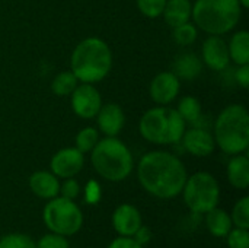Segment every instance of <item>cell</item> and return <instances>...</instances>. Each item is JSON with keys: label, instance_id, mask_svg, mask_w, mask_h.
I'll return each instance as SVG.
<instances>
[{"label": "cell", "instance_id": "1", "mask_svg": "<svg viewBox=\"0 0 249 248\" xmlns=\"http://www.w3.org/2000/svg\"><path fill=\"white\" fill-rule=\"evenodd\" d=\"M137 177L149 194L168 200L181 194L188 175L179 158L165 151H153L142 156Z\"/></svg>", "mask_w": 249, "mask_h": 248}, {"label": "cell", "instance_id": "2", "mask_svg": "<svg viewBox=\"0 0 249 248\" xmlns=\"http://www.w3.org/2000/svg\"><path fill=\"white\" fill-rule=\"evenodd\" d=\"M71 73L82 83H96L108 76L112 67V53L108 44L96 37L80 41L71 53Z\"/></svg>", "mask_w": 249, "mask_h": 248}, {"label": "cell", "instance_id": "3", "mask_svg": "<svg viewBox=\"0 0 249 248\" xmlns=\"http://www.w3.org/2000/svg\"><path fill=\"white\" fill-rule=\"evenodd\" d=\"M214 142L228 155L244 153L249 146V114L241 104L228 105L216 118Z\"/></svg>", "mask_w": 249, "mask_h": 248}, {"label": "cell", "instance_id": "4", "mask_svg": "<svg viewBox=\"0 0 249 248\" xmlns=\"http://www.w3.org/2000/svg\"><path fill=\"white\" fill-rule=\"evenodd\" d=\"M90 152V162L104 180L118 183L125 180L133 171V155L117 137L107 136L105 139L98 140Z\"/></svg>", "mask_w": 249, "mask_h": 248}, {"label": "cell", "instance_id": "5", "mask_svg": "<svg viewBox=\"0 0 249 248\" xmlns=\"http://www.w3.org/2000/svg\"><path fill=\"white\" fill-rule=\"evenodd\" d=\"M242 7L238 0H197L191 16L194 23L210 35L232 31L241 19Z\"/></svg>", "mask_w": 249, "mask_h": 248}, {"label": "cell", "instance_id": "6", "mask_svg": "<svg viewBox=\"0 0 249 248\" xmlns=\"http://www.w3.org/2000/svg\"><path fill=\"white\" fill-rule=\"evenodd\" d=\"M185 121L175 108L156 107L143 114L139 123L142 137L155 145H174L181 142Z\"/></svg>", "mask_w": 249, "mask_h": 248}, {"label": "cell", "instance_id": "7", "mask_svg": "<svg viewBox=\"0 0 249 248\" xmlns=\"http://www.w3.org/2000/svg\"><path fill=\"white\" fill-rule=\"evenodd\" d=\"M181 193L187 208L197 215H206L209 210L217 208L220 200L219 183L210 172L206 171L187 177Z\"/></svg>", "mask_w": 249, "mask_h": 248}, {"label": "cell", "instance_id": "8", "mask_svg": "<svg viewBox=\"0 0 249 248\" xmlns=\"http://www.w3.org/2000/svg\"><path fill=\"white\" fill-rule=\"evenodd\" d=\"M45 227L55 234L70 237L80 231L83 225V213L74 200L57 196L50 199L42 212Z\"/></svg>", "mask_w": 249, "mask_h": 248}, {"label": "cell", "instance_id": "9", "mask_svg": "<svg viewBox=\"0 0 249 248\" xmlns=\"http://www.w3.org/2000/svg\"><path fill=\"white\" fill-rule=\"evenodd\" d=\"M70 95H71V108L76 115L85 120L96 117L102 105V99L99 91L92 83L77 85Z\"/></svg>", "mask_w": 249, "mask_h": 248}, {"label": "cell", "instance_id": "10", "mask_svg": "<svg viewBox=\"0 0 249 248\" xmlns=\"http://www.w3.org/2000/svg\"><path fill=\"white\" fill-rule=\"evenodd\" d=\"M85 165V153L76 148H64L54 153L50 162L51 172L60 178H73Z\"/></svg>", "mask_w": 249, "mask_h": 248}, {"label": "cell", "instance_id": "11", "mask_svg": "<svg viewBox=\"0 0 249 248\" xmlns=\"http://www.w3.org/2000/svg\"><path fill=\"white\" fill-rule=\"evenodd\" d=\"M179 79L172 72H162L156 75L150 82V98L159 105L171 104L179 94Z\"/></svg>", "mask_w": 249, "mask_h": 248}, {"label": "cell", "instance_id": "12", "mask_svg": "<svg viewBox=\"0 0 249 248\" xmlns=\"http://www.w3.org/2000/svg\"><path fill=\"white\" fill-rule=\"evenodd\" d=\"M203 61L216 72H222L229 66V48L220 35L209 37L203 44Z\"/></svg>", "mask_w": 249, "mask_h": 248}, {"label": "cell", "instance_id": "13", "mask_svg": "<svg viewBox=\"0 0 249 248\" xmlns=\"http://www.w3.org/2000/svg\"><path fill=\"white\" fill-rule=\"evenodd\" d=\"M143 225L139 209L130 203L120 205L112 213V227L120 237H133Z\"/></svg>", "mask_w": 249, "mask_h": 248}, {"label": "cell", "instance_id": "14", "mask_svg": "<svg viewBox=\"0 0 249 248\" xmlns=\"http://www.w3.org/2000/svg\"><path fill=\"white\" fill-rule=\"evenodd\" d=\"M181 140L187 152L200 158L212 155L216 146L213 134L209 130L200 127H193L190 130H185Z\"/></svg>", "mask_w": 249, "mask_h": 248}, {"label": "cell", "instance_id": "15", "mask_svg": "<svg viewBox=\"0 0 249 248\" xmlns=\"http://www.w3.org/2000/svg\"><path fill=\"white\" fill-rule=\"evenodd\" d=\"M96 121L99 130L109 137H117V134L123 130L124 123H125V115L124 111L118 104L109 102L105 105H101L98 114H96Z\"/></svg>", "mask_w": 249, "mask_h": 248}, {"label": "cell", "instance_id": "16", "mask_svg": "<svg viewBox=\"0 0 249 248\" xmlns=\"http://www.w3.org/2000/svg\"><path fill=\"white\" fill-rule=\"evenodd\" d=\"M29 189L39 199H54L60 193V181L50 171H36L29 177Z\"/></svg>", "mask_w": 249, "mask_h": 248}, {"label": "cell", "instance_id": "17", "mask_svg": "<svg viewBox=\"0 0 249 248\" xmlns=\"http://www.w3.org/2000/svg\"><path fill=\"white\" fill-rule=\"evenodd\" d=\"M201 69H203V63L198 58V56H196L194 53H182L177 56L172 64V70H174L172 73L178 79H184V80H194L196 77L200 76Z\"/></svg>", "mask_w": 249, "mask_h": 248}, {"label": "cell", "instance_id": "18", "mask_svg": "<svg viewBox=\"0 0 249 248\" xmlns=\"http://www.w3.org/2000/svg\"><path fill=\"white\" fill-rule=\"evenodd\" d=\"M191 10L193 6L190 0H166L162 16L169 26L175 28L178 25L190 22Z\"/></svg>", "mask_w": 249, "mask_h": 248}, {"label": "cell", "instance_id": "19", "mask_svg": "<svg viewBox=\"0 0 249 248\" xmlns=\"http://www.w3.org/2000/svg\"><path fill=\"white\" fill-rule=\"evenodd\" d=\"M228 180L238 190L249 187V159L245 155H233L228 164Z\"/></svg>", "mask_w": 249, "mask_h": 248}, {"label": "cell", "instance_id": "20", "mask_svg": "<svg viewBox=\"0 0 249 248\" xmlns=\"http://www.w3.org/2000/svg\"><path fill=\"white\" fill-rule=\"evenodd\" d=\"M206 227L209 232L216 238H225L232 229L233 224L231 215L219 208H214L206 213Z\"/></svg>", "mask_w": 249, "mask_h": 248}, {"label": "cell", "instance_id": "21", "mask_svg": "<svg viewBox=\"0 0 249 248\" xmlns=\"http://www.w3.org/2000/svg\"><path fill=\"white\" fill-rule=\"evenodd\" d=\"M229 57L238 66L249 64V34L248 31H238L228 44Z\"/></svg>", "mask_w": 249, "mask_h": 248}, {"label": "cell", "instance_id": "22", "mask_svg": "<svg viewBox=\"0 0 249 248\" xmlns=\"http://www.w3.org/2000/svg\"><path fill=\"white\" fill-rule=\"evenodd\" d=\"M77 85H79V80L71 73V70L61 72V73H58L53 79V82H51V91L57 96H67V95H70L76 89Z\"/></svg>", "mask_w": 249, "mask_h": 248}, {"label": "cell", "instance_id": "23", "mask_svg": "<svg viewBox=\"0 0 249 248\" xmlns=\"http://www.w3.org/2000/svg\"><path fill=\"white\" fill-rule=\"evenodd\" d=\"M177 111L185 123H196L201 117V104L197 98L188 95L179 99Z\"/></svg>", "mask_w": 249, "mask_h": 248}, {"label": "cell", "instance_id": "24", "mask_svg": "<svg viewBox=\"0 0 249 248\" xmlns=\"http://www.w3.org/2000/svg\"><path fill=\"white\" fill-rule=\"evenodd\" d=\"M232 224L236 228H242V229H249V197L245 196L241 200L236 202V205L233 206L232 215H231Z\"/></svg>", "mask_w": 249, "mask_h": 248}, {"label": "cell", "instance_id": "25", "mask_svg": "<svg viewBox=\"0 0 249 248\" xmlns=\"http://www.w3.org/2000/svg\"><path fill=\"white\" fill-rule=\"evenodd\" d=\"M98 140V130H95L93 127H85L76 136V149H79L82 153H88L96 146Z\"/></svg>", "mask_w": 249, "mask_h": 248}, {"label": "cell", "instance_id": "26", "mask_svg": "<svg viewBox=\"0 0 249 248\" xmlns=\"http://www.w3.org/2000/svg\"><path fill=\"white\" fill-rule=\"evenodd\" d=\"M197 37H198V31L196 25H193L191 22H185L174 28V41L178 45H182V47L190 45L197 39Z\"/></svg>", "mask_w": 249, "mask_h": 248}, {"label": "cell", "instance_id": "27", "mask_svg": "<svg viewBox=\"0 0 249 248\" xmlns=\"http://www.w3.org/2000/svg\"><path fill=\"white\" fill-rule=\"evenodd\" d=\"M0 248H36L35 241L25 234H7L0 238Z\"/></svg>", "mask_w": 249, "mask_h": 248}, {"label": "cell", "instance_id": "28", "mask_svg": "<svg viewBox=\"0 0 249 248\" xmlns=\"http://www.w3.org/2000/svg\"><path fill=\"white\" fill-rule=\"evenodd\" d=\"M136 1L140 13L150 19L162 16L163 7L166 4V0H136Z\"/></svg>", "mask_w": 249, "mask_h": 248}, {"label": "cell", "instance_id": "29", "mask_svg": "<svg viewBox=\"0 0 249 248\" xmlns=\"http://www.w3.org/2000/svg\"><path fill=\"white\" fill-rule=\"evenodd\" d=\"M229 248H249V231L242 228H232L225 237Z\"/></svg>", "mask_w": 249, "mask_h": 248}, {"label": "cell", "instance_id": "30", "mask_svg": "<svg viewBox=\"0 0 249 248\" xmlns=\"http://www.w3.org/2000/svg\"><path fill=\"white\" fill-rule=\"evenodd\" d=\"M36 248H70V244L67 241V237L50 232L39 238L38 243H35Z\"/></svg>", "mask_w": 249, "mask_h": 248}, {"label": "cell", "instance_id": "31", "mask_svg": "<svg viewBox=\"0 0 249 248\" xmlns=\"http://www.w3.org/2000/svg\"><path fill=\"white\" fill-rule=\"evenodd\" d=\"M61 197H66V199H70V200H74L79 194H80V186L79 183L73 178H64L63 184H60V193Z\"/></svg>", "mask_w": 249, "mask_h": 248}, {"label": "cell", "instance_id": "32", "mask_svg": "<svg viewBox=\"0 0 249 248\" xmlns=\"http://www.w3.org/2000/svg\"><path fill=\"white\" fill-rule=\"evenodd\" d=\"M101 197H102V190H101L99 183L95 180H90L85 187V202L88 205H96L99 203Z\"/></svg>", "mask_w": 249, "mask_h": 248}, {"label": "cell", "instance_id": "33", "mask_svg": "<svg viewBox=\"0 0 249 248\" xmlns=\"http://www.w3.org/2000/svg\"><path fill=\"white\" fill-rule=\"evenodd\" d=\"M108 248H143V246H140L133 237H120L115 238Z\"/></svg>", "mask_w": 249, "mask_h": 248}, {"label": "cell", "instance_id": "34", "mask_svg": "<svg viewBox=\"0 0 249 248\" xmlns=\"http://www.w3.org/2000/svg\"><path fill=\"white\" fill-rule=\"evenodd\" d=\"M133 238H134L140 246L144 247V246L152 240V232H150V229H149L147 227L142 225V227L136 231V234L133 235Z\"/></svg>", "mask_w": 249, "mask_h": 248}, {"label": "cell", "instance_id": "35", "mask_svg": "<svg viewBox=\"0 0 249 248\" xmlns=\"http://www.w3.org/2000/svg\"><path fill=\"white\" fill-rule=\"evenodd\" d=\"M236 80H238V83L244 88V89H247L249 86V64H242V66H239V69H238V72H236Z\"/></svg>", "mask_w": 249, "mask_h": 248}, {"label": "cell", "instance_id": "36", "mask_svg": "<svg viewBox=\"0 0 249 248\" xmlns=\"http://www.w3.org/2000/svg\"><path fill=\"white\" fill-rule=\"evenodd\" d=\"M238 1H239L241 7H245V9H248L249 7V0H238Z\"/></svg>", "mask_w": 249, "mask_h": 248}]
</instances>
